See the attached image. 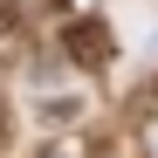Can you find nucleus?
<instances>
[{
    "instance_id": "obj_1",
    "label": "nucleus",
    "mask_w": 158,
    "mask_h": 158,
    "mask_svg": "<svg viewBox=\"0 0 158 158\" xmlns=\"http://www.w3.org/2000/svg\"><path fill=\"white\" fill-rule=\"evenodd\" d=\"M62 55L76 62V69H110V55H117V41H110V28L103 21H89V14H76L69 28H62Z\"/></svg>"
},
{
    "instance_id": "obj_2",
    "label": "nucleus",
    "mask_w": 158,
    "mask_h": 158,
    "mask_svg": "<svg viewBox=\"0 0 158 158\" xmlns=\"http://www.w3.org/2000/svg\"><path fill=\"white\" fill-rule=\"evenodd\" d=\"M83 117V96H41V124H76Z\"/></svg>"
},
{
    "instance_id": "obj_3",
    "label": "nucleus",
    "mask_w": 158,
    "mask_h": 158,
    "mask_svg": "<svg viewBox=\"0 0 158 158\" xmlns=\"http://www.w3.org/2000/svg\"><path fill=\"white\" fill-rule=\"evenodd\" d=\"M0 48H14V14L0 7Z\"/></svg>"
},
{
    "instance_id": "obj_4",
    "label": "nucleus",
    "mask_w": 158,
    "mask_h": 158,
    "mask_svg": "<svg viewBox=\"0 0 158 158\" xmlns=\"http://www.w3.org/2000/svg\"><path fill=\"white\" fill-rule=\"evenodd\" d=\"M7 138H14V117H7V103H0V151H7Z\"/></svg>"
},
{
    "instance_id": "obj_5",
    "label": "nucleus",
    "mask_w": 158,
    "mask_h": 158,
    "mask_svg": "<svg viewBox=\"0 0 158 158\" xmlns=\"http://www.w3.org/2000/svg\"><path fill=\"white\" fill-rule=\"evenodd\" d=\"M48 7H62V0H48Z\"/></svg>"
}]
</instances>
